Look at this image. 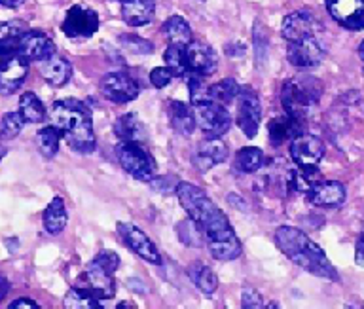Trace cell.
I'll list each match as a JSON object with an SVG mask.
<instances>
[{"mask_svg":"<svg viewBox=\"0 0 364 309\" xmlns=\"http://www.w3.org/2000/svg\"><path fill=\"white\" fill-rule=\"evenodd\" d=\"M176 197L188 217L198 224L210 256L220 262H230L241 256L243 246L233 232L232 224L222 212L220 207L216 205L203 190L198 188L196 184L178 183Z\"/></svg>","mask_w":364,"mask_h":309,"instance_id":"6da1fadb","label":"cell"},{"mask_svg":"<svg viewBox=\"0 0 364 309\" xmlns=\"http://www.w3.org/2000/svg\"><path fill=\"white\" fill-rule=\"evenodd\" d=\"M275 245L290 262H294L298 268L306 269L309 273L323 277V279L340 281V275L324 254V251L315 241L298 228L292 226H279L275 229Z\"/></svg>","mask_w":364,"mask_h":309,"instance_id":"7a4b0ae2","label":"cell"},{"mask_svg":"<svg viewBox=\"0 0 364 309\" xmlns=\"http://www.w3.org/2000/svg\"><path fill=\"white\" fill-rule=\"evenodd\" d=\"M53 126L63 133L68 146L80 154H91L95 150V133L91 112L82 101L76 99H59L53 103L50 112Z\"/></svg>","mask_w":364,"mask_h":309,"instance_id":"3957f363","label":"cell"},{"mask_svg":"<svg viewBox=\"0 0 364 309\" xmlns=\"http://www.w3.org/2000/svg\"><path fill=\"white\" fill-rule=\"evenodd\" d=\"M323 84L309 75H298L281 87V104L287 114L306 118L321 101Z\"/></svg>","mask_w":364,"mask_h":309,"instance_id":"277c9868","label":"cell"},{"mask_svg":"<svg viewBox=\"0 0 364 309\" xmlns=\"http://www.w3.org/2000/svg\"><path fill=\"white\" fill-rule=\"evenodd\" d=\"M119 266V256L114 251L99 252L80 277V288L90 291L99 300H110L114 298L116 285H114V273Z\"/></svg>","mask_w":364,"mask_h":309,"instance_id":"5b68a950","label":"cell"},{"mask_svg":"<svg viewBox=\"0 0 364 309\" xmlns=\"http://www.w3.org/2000/svg\"><path fill=\"white\" fill-rule=\"evenodd\" d=\"M192 109L196 126L207 139H220L230 131L232 116L228 112L226 104L216 103L213 99H201L192 103Z\"/></svg>","mask_w":364,"mask_h":309,"instance_id":"8992f818","label":"cell"},{"mask_svg":"<svg viewBox=\"0 0 364 309\" xmlns=\"http://www.w3.org/2000/svg\"><path fill=\"white\" fill-rule=\"evenodd\" d=\"M114 152H116L119 166L124 167L135 180L150 183V180L156 178V169H158L156 161L139 143H135V141H119Z\"/></svg>","mask_w":364,"mask_h":309,"instance_id":"52a82bcc","label":"cell"},{"mask_svg":"<svg viewBox=\"0 0 364 309\" xmlns=\"http://www.w3.org/2000/svg\"><path fill=\"white\" fill-rule=\"evenodd\" d=\"M28 72V61L23 58L17 48L0 50V93H16L25 82Z\"/></svg>","mask_w":364,"mask_h":309,"instance_id":"ba28073f","label":"cell"},{"mask_svg":"<svg viewBox=\"0 0 364 309\" xmlns=\"http://www.w3.org/2000/svg\"><path fill=\"white\" fill-rule=\"evenodd\" d=\"M97 29H99V16L95 10L84 6V4H74L68 8L61 25L65 36L73 38V40H87L95 35Z\"/></svg>","mask_w":364,"mask_h":309,"instance_id":"9c48e42d","label":"cell"},{"mask_svg":"<svg viewBox=\"0 0 364 309\" xmlns=\"http://www.w3.org/2000/svg\"><path fill=\"white\" fill-rule=\"evenodd\" d=\"M237 103V126L245 133V137L255 139L260 127L262 107L258 93L249 86H243L239 90Z\"/></svg>","mask_w":364,"mask_h":309,"instance_id":"30bf717a","label":"cell"},{"mask_svg":"<svg viewBox=\"0 0 364 309\" xmlns=\"http://www.w3.org/2000/svg\"><path fill=\"white\" fill-rule=\"evenodd\" d=\"M324 55L326 52L317 36L287 42V58H289L290 65H294L298 69H315L323 63Z\"/></svg>","mask_w":364,"mask_h":309,"instance_id":"8fae6325","label":"cell"},{"mask_svg":"<svg viewBox=\"0 0 364 309\" xmlns=\"http://www.w3.org/2000/svg\"><path fill=\"white\" fill-rule=\"evenodd\" d=\"M116 229H118L122 241L129 246L131 251L135 252L136 256H141L142 260H146L148 264H154V266L161 264L158 246L154 245L152 239L141 228H136L135 224L131 222H118Z\"/></svg>","mask_w":364,"mask_h":309,"instance_id":"7c38bea8","label":"cell"},{"mask_svg":"<svg viewBox=\"0 0 364 309\" xmlns=\"http://www.w3.org/2000/svg\"><path fill=\"white\" fill-rule=\"evenodd\" d=\"M101 92L112 103L125 104L136 99V95H139V84L127 72L116 70V72H108L107 76H102Z\"/></svg>","mask_w":364,"mask_h":309,"instance_id":"4fadbf2b","label":"cell"},{"mask_svg":"<svg viewBox=\"0 0 364 309\" xmlns=\"http://www.w3.org/2000/svg\"><path fill=\"white\" fill-rule=\"evenodd\" d=\"M330 18L343 29L364 31V0H324Z\"/></svg>","mask_w":364,"mask_h":309,"instance_id":"5bb4252c","label":"cell"},{"mask_svg":"<svg viewBox=\"0 0 364 309\" xmlns=\"http://www.w3.org/2000/svg\"><path fill=\"white\" fill-rule=\"evenodd\" d=\"M17 50L28 63H42L51 55H55V44L50 36L40 33V31H25L19 36Z\"/></svg>","mask_w":364,"mask_h":309,"instance_id":"9a60e30c","label":"cell"},{"mask_svg":"<svg viewBox=\"0 0 364 309\" xmlns=\"http://www.w3.org/2000/svg\"><path fill=\"white\" fill-rule=\"evenodd\" d=\"M324 156V143L311 133H300L290 141V158L296 166H318Z\"/></svg>","mask_w":364,"mask_h":309,"instance_id":"2e32d148","label":"cell"},{"mask_svg":"<svg viewBox=\"0 0 364 309\" xmlns=\"http://www.w3.org/2000/svg\"><path fill=\"white\" fill-rule=\"evenodd\" d=\"M318 31H321V23L315 19V16L307 10H298L283 19L281 35L287 42H294L309 38V36H317Z\"/></svg>","mask_w":364,"mask_h":309,"instance_id":"e0dca14e","label":"cell"},{"mask_svg":"<svg viewBox=\"0 0 364 309\" xmlns=\"http://www.w3.org/2000/svg\"><path fill=\"white\" fill-rule=\"evenodd\" d=\"M188 72L199 76L215 75L218 69V55L209 44L199 40H192L186 46Z\"/></svg>","mask_w":364,"mask_h":309,"instance_id":"ac0fdd59","label":"cell"},{"mask_svg":"<svg viewBox=\"0 0 364 309\" xmlns=\"http://www.w3.org/2000/svg\"><path fill=\"white\" fill-rule=\"evenodd\" d=\"M309 203L315 207H326V209H336L343 205L347 197L346 186L338 180H317L313 184L309 192L306 194Z\"/></svg>","mask_w":364,"mask_h":309,"instance_id":"d6986e66","label":"cell"},{"mask_svg":"<svg viewBox=\"0 0 364 309\" xmlns=\"http://www.w3.org/2000/svg\"><path fill=\"white\" fill-rule=\"evenodd\" d=\"M193 166L199 171H209L210 167L220 166L228 160V144L220 139H207L198 144V148L193 150Z\"/></svg>","mask_w":364,"mask_h":309,"instance_id":"ffe728a7","label":"cell"},{"mask_svg":"<svg viewBox=\"0 0 364 309\" xmlns=\"http://www.w3.org/2000/svg\"><path fill=\"white\" fill-rule=\"evenodd\" d=\"M156 0H122V18L131 27H142L152 21Z\"/></svg>","mask_w":364,"mask_h":309,"instance_id":"44dd1931","label":"cell"},{"mask_svg":"<svg viewBox=\"0 0 364 309\" xmlns=\"http://www.w3.org/2000/svg\"><path fill=\"white\" fill-rule=\"evenodd\" d=\"M40 75L51 87H63L73 76V65L65 58L51 55L50 59L40 63Z\"/></svg>","mask_w":364,"mask_h":309,"instance_id":"7402d4cb","label":"cell"},{"mask_svg":"<svg viewBox=\"0 0 364 309\" xmlns=\"http://www.w3.org/2000/svg\"><path fill=\"white\" fill-rule=\"evenodd\" d=\"M301 121L304 118H298V116H279V118H273L269 121V139H272L273 144H283L287 141H292L296 135L301 133Z\"/></svg>","mask_w":364,"mask_h":309,"instance_id":"603a6c76","label":"cell"},{"mask_svg":"<svg viewBox=\"0 0 364 309\" xmlns=\"http://www.w3.org/2000/svg\"><path fill=\"white\" fill-rule=\"evenodd\" d=\"M169 121L173 129L181 135H192L196 129V118H193V109H190L186 103L181 101H171L169 103Z\"/></svg>","mask_w":364,"mask_h":309,"instance_id":"cb8c5ba5","label":"cell"},{"mask_svg":"<svg viewBox=\"0 0 364 309\" xmlns=\"http://www.w3.org/2000/svg\"><path fill=\"white\" fill-rule=\"evenodd\" d=\"M42 220H44V228L48 234H61L68 220L67 209H65V201H63L61 197H53V200L50 201V205L46 207Z\"/></svg>","mask_w":364,"mask_h":309,"instance_id":"d4e9b609","label":"cell"},{"mask_svg":"<svg viewBox=\"0 0 364 309\" xmlns=\"http://www.w3.org/2000/svg\"><path fill=\"white\" fill-rule=\"evenodd\" d=\"M161 33L169 38L171 44L188 46L192 42V29H190L186 19L181 18V16H171L161 27Z\"/></svg>","mask_w":364,"mask_h":309,"instance_id":"484cf974","label":"cell"},{"mask_svg":"<svg viewBox=\"0 0 364 309\" xmlns=\"http://www.w3.org/2000/svg\"><path fill=\"white\" fill-rule=\"evenodd\" d=\"M188 275H190V279L196 286H198L199 291L203 292V294H213V292L218 288V277L209 266H205L201 262H193L190 264V268H188Z\"/></svg>","mask_w":364,"mask_h":309,"instance_id":"4316f807","label":"cell"},{"mask_svg":"<svg viewBox=\"0 0 364 309\" xmlns=\"http://www.w3.org/2000/svg\"><path fill=\"white\" fill-rule=\"evenodd\" d=\"M17 112L21 114L25 124H40V121L46 120L44 104L38 99V95L33 92L23 93L21 99H19V110Z\"/></svg>","mask_w":364,"mask_h":309,"instance_id":"83f0119b","label":"cell"},{"mask_svg":"<svg viewBox=\"0 0 364 309\" xmlns=\"http://www.w3.org/2000/svg\"><path fill=\"white\" fill-rule=\"evenodd\" d=\"M114 133L119 141H135L139 143L144 137V127L136 114H124L114 121Z\"/></svg>","mask_w":364,"mask_h":309,"instance_id":"f1b7e54d","label":"cell"},{"mask_svg":"<svg viewBox=\"0 0 364 309\" xmlns=\"http://www.w3.org/2000/svg\"><path fill=\"white\" fill-rule=\"evenodd\" d=\"M264 163H266V156H264V152L260 148H256V146L241 148L235 154V167L241 173H247V175L260 171Z\"/></svg>","mask_w":364,"mask_h":309,"instance_id":"f546056e","label":"cell"},{"mask_svg":"<svg viewBox=\"0 0 364 309\" xmlns=\"http://www.w3.org/2000/svg\"><path fill=\"white\" fill-rule=\"evenodd\" d=\"M239 90H241V86L233 78H224V80L216 82V84L207 87V99H213L216 103H222L228 107L232 101L237 99Z\"/></svg>","mask_w":364,"mask_h":309,"instance_id":"4dcf8cb0","label":"cell"},{"mask_svg":"<svg viewBox=\"0 0 364 309\" xmlns=\"http://www.w3.org/2000/svg\"><path fill=\"white\" fill-rule=\"evenodd\" d=\"M65 308L68 309H99L101 308V300L91 294L90 291L85 288H80V286H74L67 292L65 296Z\"/></svg>","mask_w":364,"mask_h":309,"instance_id":"1f68e13d","label":"cell"},{"mask_svg":"<svg viewBox=\"0 0 364 309\" xmlns=\"http://www.w3.org/2000/svg\"><path fill=\"white\" fill-rule=\"evenodd\" d=\"M61 137H63V133L59 131L53 124L40 129L38 135H36V141H38V148L44 158L51 160V158L57 154L59 143H61Z\"/></svg>","mask_w":364,"mask_h":309,"instance_id":"d6a6232c","label":"cell"},{"mask_svg":"<svg viewBox=\"0 0 364 309\" xmlns=\"http://www.w3.org/2000/svg\"><path fill=\"white\" fill-rule=\"evenodd\" d=\"M164 61L167 69L173 72V76H186L188 63H186V46L178 44H169V48L164 52Z\"/></svg>","mask_w":364,"mask_h":309,"instance_id":"836d02e7","label":"cell"},{"mask_svg":"<svg viewBox=\"0 0 364 309\" xmlns=\"http://www.w3.org/2000/svg\"><path fill=\"white\" fill-rule=\"evenodd\" d=\"M25 31L28 29L23 21H4V23H0V50L2 48H17L19 36Z\"/></svg>","mask_w":364,"mask_h":309,"instance_id":"e575fe53","label":"cell"},{"mask_svg":"<svg viewBox=\"0 0 364 309\" xmlns=\"http://www.w3.org/2000/svg\"><path fill=\"white\" fill-rule=\"evenodd\" d=\"M23 126H25V120L19 112H6L2 116V121H0V137L6 139V141L16 139L21 133Z\"/></svg>","mask_w":364,"mask_h":309,"instance_id":"d590c367","label":"cell"},{"mask_svg":"<svg viewBox=\"0 0 364 309\" xmlns=\"http://www.w3.org/2000/svg\"><path fill=\"white\" fill-rule=\"evenodd\" d=\"M178 232H181V241H184L186 245H193V246H201L205 243L203 235L199 232L198 224L193 222L192 218L188 217V220L178 226Z\"/></svg>","mask_w":364,"mask_h":309,"instance_id":"8d00e7d4","label":"cell"},{"mask_svg":"<svg viewBox=\"0 0 364 309\" xmlns=\"http://www.w3.org/2000/svg\"><path fill=\"white\" fill-rule=\"evenodd\" d=\"M241 305L245 309H258V308H275V303H266L262 298L260 292H256L255 288H243L241 292Z\"/></svg>","mask_w":364,"mask_h":309,"instance_id":"74e56055","label":"cell"},{"mask_svg":"<svg viewBox=\"0 0 364 309\" xmlns=\"http://www.w3.org/2000/svg\"><path fill=\"white\" fill-rule=\"evenodd\" d=\"M119 42H122L124 46L129 48V50H133V52L141 53V55H146V53H150L154 50V46L150 44V42H146L144 38H139V36H133V35L119 36Z\"/></svg>","mask_w":364,"mask_h":309,"instance_id":"f35d334b","label":"cell"},{"mask_svg":"<svg viewBox=\"0 0 364 309\" xmlns=\"http://www.w3.org/2000/svg\"><path fill=\"white\" fill-rule=\"evenodd\" d=\"M171 80H173V72H171L167 67H158V69H154L152 72H150V82H152V86L158 87V90L169 86Z\"/></svg>","mask_w":364,"mask_h":309,"instance_id":"ab89813d","label":"cell"},{"mask_svg":"<svg viewBox=\"0 0 364 309\" xmlns=\"http://www.w3.org/2000/svg\"><path fill=\"white\" fill-rule=\"evenodd\" d=\"M40 305L31 298H17L16 302L10 303V309H38Z\"/></svg>","mask_w":364,"mask_h":309,"instance_id":"60d3db41","label":"cell"},{"mask_svg":"<svg viewBox=\"0 0 364 309\" xmlns=\"http://www.w3.org/2000/svg\"><path fill=\"white\" fill-rule=\"evenodd\" d=\"M355 260H357V264L360 268H364V229L363 234H360V237H358L357 246H355Z\"/></svg>","mask_w":364,"mask_h":309,"instance_id":"b9f144b4","label":"cell"},{"mask_svg":"<svg viewBox=\"0 0 364 309\" xmlns=\"http://www.w3.org/2000/svg\"><path fill=\"white\" fill-rule=\"evenodd\" d=\"M25 0H0V4L4 8H19Z\"/></svg>","mask_w":364,"mask_h":309,"instance_id":"7bdbcfd3","label":"cell"},{"mask_svg":"<svg viewBox=\"0 0 364 309\" xmlns=\"http://www.w3.org/2000/svg\"><path fill=\"white\" fill-rule=\"evenodd\" d=\"M358 58H360V61L364 63V40L360 42V46H358Z\"/></svg>","mask_w":364,"mask_h":309,"instance_id":"ee69618b","label":"cell"},{"mask_svg":"<svg viewBox=\"0 0 364 309\" xmlns=\"http://www.w3.org/2000/svg\"><path fill=\"white\" fill-rule=\"evenodd\" d=\"M118 308H135V305H131V303H119Z\"/></svg>","mask_w":364,"mask_h":309,"instance_id":"f6af8a7d","label":"cell"},{"mask_svg":"<svg viewBox=\"0 0 364 309\" xmlns=\"http://www.w3.org/2000/svg\"><path fill=\"white\" fill-rule=\"evenodd\" d=\"M0 158H2V150H0Z\"/></svg>","mask_w":364,"mask_h":309,"instance_id":"bcb514c9","label":"cell"},{"mask_svg":"<svg viewBox=\"0 0 364 309\" xmlns=\"http://www.w3.org/2000/svg\"><path fill=\"white\" fill-rule=\"evenodd\" d=\"M118 2H122V0H118Z\"/></svg>","mask_w":364,"mask_h":309,"instance_id":"7dc6e473","label":"cell"}]
</instances>
